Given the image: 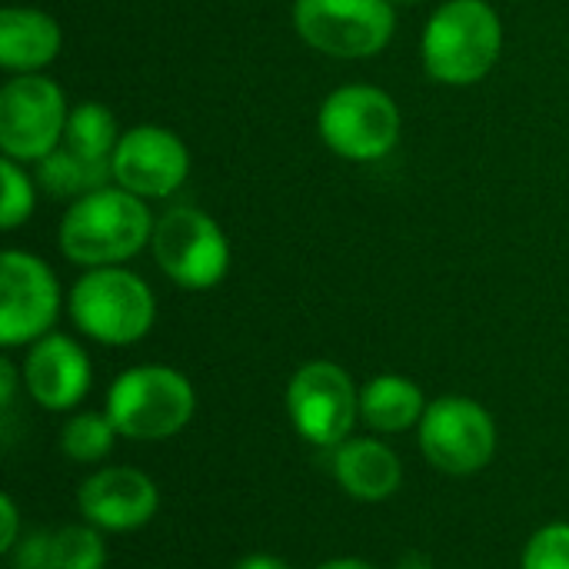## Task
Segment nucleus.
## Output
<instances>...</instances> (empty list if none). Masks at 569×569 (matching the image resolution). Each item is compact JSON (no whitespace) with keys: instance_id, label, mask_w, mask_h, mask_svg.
<instances>
[{"instance_id":"nucleus-2","label":"nucleus","mask_w":569,"mask_h":569,"mask_svg":"<svg viewBox=\"0 0 569 569\" xmlns=\"http://www.w3.org/2000/svg\"><path fill=\"white\" fill-rule=\"evenodd\" d=\"M503 50L500 13L487 0H447L427 20L420 53L437 83L470 87L480 83Z\"/></svg>"},{"instance_id":"nucleus-19","label":"nucleus","mask_w":569,"mask_h":569,"mask_svg":"<svg viewBox=\"0 0 569 569\" xmlns=\"http://www.w3.org/2000/svg\"><path fill=\"white\" fill-rule=\"evenodd\" d=\"M120 143V130H117V117L97 103H77L67 117V130H63V147L87 157V160H113V150Z\"/></svg>"},{"instance_id":"nucleus-8","label":"nucleus","mask_w":569,"mask_h":569,"mask_svg":"<svg viewBox=\"0 0 569 569\" xmlns=\"http://www.w3.org/2000/svg\"><path fill=\"white\" fill-rule=\"evenodd\" d=\"M293 27L307 47L337 57L363 60L380 53L397 27L393 0H293Z\"/></svg>"},{"instance_id":"nucleus-16","label":"nucleus","mask_w":569,"mask_h":569,"mask_svg":"<svg viewBox=\"0 0 569 569\" xmlns=\"http://www.w3.org/2000/svg\"><path fill=\"white\" fill-rule=\"evenodd\" d=\"M63 43L60 23L37 7H3L0 13V67L10 73H40L57 60Z\"/></svg>"},{"instance_id":"nucleus-17","label":"nucleus","mask_w":569,"mask_h":569,"mask_svg":"<svg viewBox=\"0 0 569 569\" xmlns=\"http://www.w3.org/2000/svg\"><path fill=\"white\" fill-rule=\"evenodd\" d=\"M427 413V397L417 380L400 373L370 377L360 387V423L377 437L417 430Z\"/></svg>"},{"instance_id":"nucleus-1","label":"nucleus","mask_w":569,"mask_h":569,"mask_svg":"<svg viewBox=\"0 0 569 569\" xmlns=\"http://www.w3.org/2000/svg\"><path fill=\"white\" fill-rule=\"evenodd\" d=\"M153 213L123 187H100L70 203L60 220V250L77 267H120L150 247Z\"/></svg>"},{"instance_id":"nucleus-29","label":"nucleus","mask_w":569,"mask_h":569,"mask_svg":"<svg viewBox=\"0 0 569 569\" xmlns=\"http://www.w3.org/2000/svg\"><path fill=\"white\" fill-rule=\"evenodd\" d=\"M393 569H433V563L423 553H407L393 563Z\"/></svg>"},{"instance_id":"nucleus-18","label":"nucleus","mask_w":569,"mask_h":569,"mask_svg":"<svg viewBox=\"0 0 569 569\" xmlns=\"http://www.w3.org/2000/svg\"><path fill=\"white\" fill-rule=\"evenodd\" d=\"M110 180H113V160H87V157L67 150L63 143L53 153H47L43 160H37V183L50 197L80 200L83 193H93V190L107 187Z\"/></svg>"},{"instance_id":"nucleus-25","label":"nucleus","mask_w":569,"mask_h":569,"mask_svg":"<svg viewBox=\"0 0 569 569\" xmlns=\"http://www.w3.org/2000/svg\"><path fill=\"white\" fill-rule=\"evenodd\" d=\"M20 510H17V500L13 493H3L0 497V553H10L17 543H20Z\"/></svg>"},{"instance_id":"nucleus-3","label":"nucleus","mask_w":569,"mask_h":569,"mask_svg":"<svg viewBox=\"0 0 569 569\" xmlns=\"http://www.w3.org/2000/svg\"><path fill=\"white\" fill-rule=\"evenodd\" d=\"M110 423L120 440L160 443L183 433L197 413V390L187 373L163 363H140L123 370L107 390Z\"/></svg>"},{"instance_id":"nucleus-7","label":"nucleus","mask_w":569,"mask_h":569,"mask_svg":"<svg viewBox=\"0 0 569 569\" xmlns=\"http://www.w3.org/2000/svg\"><path fill=\"white\" fill-rule=\"evenodd\" d=\"M400 127L403 120L397 100L370 83L337 87L317 113L320 140L337 157L353 163L387 157L400 143Z\"/></svg>"},{"instance_id":"nucleus-23","label":"nucleus","mask_w":569,"mask_h":569,"mask_svg":"<svg viewBox=\"0 0 569 569\" xmlns=\"http://www.w3.org/2000/svg\"><path fill=\"white\" fill-rule=\"evenodd\" d=\"M520 569H569V520L543 523L527 540Z\"/></svg>"},{"instance_id":"nucleus-26","label":"nucleus","mask_w":569,"mask_h":569,"mask_svg":"<svg viewBox=\"0 0 569 569\" xmlns=\"http://www.w3.org/2000/svg\"><path fill=\"white\" fill-rule=\"evenodd\" d=\"M17 383H23V373H17L13 360L3 357V360H0V410H3V417H10V410H13Z\"/></svg>"},{"instance_id":"nucleus-14","label":"nucleus","mask_w":569,"mask_h":569,"mask_svg":"<svg viewBox=\"0 0 569 569\" xmlns=\"http://www.w3.org/2000/svg\"><path fill=\"white\" fill-rule=\"evenodd\" d=\"M20 373H23V390L47 413L77 410L93 383V367L87 350L73 337L57 330L30 343Z\"/></svg>"},{"instance_id":"nucleus-24","label":"nucleus","mask_w":569,"mask_h":569,"mask_svg":"<svg viewBox=\"0 0 569 569\" xmlns=\"http://www.w3.org/2000/svg\"><path fill=\"white\" fill-rule=\"evenodd\" d=\"M10 569H47V533H30L10 550Z\"/></svg>"},{"instance_id":"nucleus-27","label":"nucleus","mask_w":569,"mask_h":569,"mask_svg":"<svg viewBox=\"0 0 569 569\" xmlns=\"http://www.w3.org/2000/svg\"><path fill=\"white\" fill-rule=\"evenodd\" d=\"M233 569H293V567H290L287 560L273 557V553H250V557L237 560Z\"/></svg>"},{"instance_id":"nucleus-12","label":"nucleus","mask_w":569,"mask_h":569,"mask_svg":"<svg viewBox=\"0 0 569 569\" xmlns=\"http://www.w3.org/2000/svg\"><path fill=\"white\" fill-rule=\"evenodd\" d=\"M190 173V150L187 143L157 123H140L120 133L113 150V183L143 197L160 200L183 187Z\"/></svg>"},{"instance_id":"nucleus-13","label":"nucleus","mask_w":569,"mask_h":569,"mask_svg":"<svg viewBox=\"0 0 569 569\" xmlns=\"http://www.w3.org/2000/svg\"><path fill=\"white\" fill-rule=\"evenodd\" d=\"M80 517L103 533H137L160 510V487L137 467H97L77 487Z\"/></svg>"},{"instance_id":"nucleus-22","label":"nucleus","mask_w":569,"mask_h":569,"mask_svg":"<svg viewBox=\"0 0 569 569\" xmlns=\"http://www.w3.org/2000/svg\"><path fill=\"white\" fill-rule=\"evenodd\" d=\"M0 177H3V197H0V227L3 230H17L20 223L30 220L33 203H37V187L27 177V170H20V160L3 157L0 160Z\"/></svg>"},{"instance_id":"nucleus-11","label":"nucleus","mask_w":569,"mask_h":569,"mask_svg":"<svg viewBox=\"0 0 569 569\" xmlns=\"http://www.w3.org/2000/svg\"><path fill=\"white\" fill-rule=\"evenodd\" d=\"M57 317L60 283L53 270L27 250H7L0 257V343L7 350L30 347L53 333Z\"/></svg>"},{"instance_id":"nucleus-5","label":"nucleus","mask_w":569,"mask_h":569,"mask_svg":"<svg viewBox=\"0 0 569 569\" xmlns=\"http://www.w3.org/2000/svg\"><path fill=\"white\" fill-rule=\"evenodd\" d=\"M290 427L310 447L333 450L350 440L360 423V387L333 360H307L293 370L283 390Z\"/></svg>"},{"instance_id":"nucleus-20","label":"nucleus","mask_w":569,"mask_h":569,"mask_svg":"<svg viewBox=\"0 0 569 569\" xmlns=\"http://www.w3.org/2000/svg\"><path fill=\"white\" fill-rule=\"evenodd\" d=\"M117 440H120L117 427H113L110 417L100 413V410L70 413L67 423L60 427V453H63L70 463H80V467H97V463H103V460L113 453Z\"/></svg>"},{"instance_id":"nucleus-21","label":"nucleus","mask_w":569,"mask_h":569,"mask_svg":"<svg viewBox=\"0 0 569 569\" xmlns=\"http://www.w3.org/2000/svg\"><path fill=\"white\" fill-rule=\"evenodd\" d=\"M107 540L103 530L83 523H67L47 533V569H103Z\"/></svg>"},{"instance_id":"nucleus-9","label":"nucleus","mask_w":569,"mask_h":569,"mask_svg":"<svg viewBox=\"0 0 569 569\" xmlns=\"http://www.w3.org/2000/svg\"><path fill=\"white\" fill-rule=\"evenodd\" d=\"M150 250L157 267L183 290H210L230 270L227 233L197 207H170L160 213Z\"/></svg>"},{"instance_id":"nucleus-28","label":"nucleus","mask_w":569,"mask_h":569,"mask_svg":"<svg viewBox=\"0 0 569 569\" xmlns=\"http://www.w3.org/2000/svg\"><path fill=\"white\" fill-rule=\"evenodd\" d=\"M313 569H380L373 567L370 560H360V557H333V560H323Z\"/></svg>"},{"instance_id":"nucleus-6","label":"nucleus","mask_w":569,"mask_h":569,"mask_svg":"<svg viewBox=\"0 0 569 569\" xmlns=\"http://www.w3.org/2000/svg\"><path fill=\"white\" fill-rule=\"evenodd\" d=\"M423 460L443 477H477L497 457V420L473 397H437L417 427Z\"/></svg>"},{"instance_id":"nucleus-10","label":"nucleus","mask_w":569,"mask_h":569,"mask_svg":"<svg viewBox=\"0 0 569 569\" xmlns=\"http://www.w3.org/2000/svg\"><path fill=\"white\" fill-rule=\"evenodd\" d=\"M67 97L43 73H17L0 87V150L10 160L37 163L63 143Z\"/></svg>"},{"instance_id":"nucleus-30","label":"nucleus","mask_w":569,"mask_h":569,"mask_svg":"<svg viewBox=\"0 0 569 569\" xmlns=\"http://www.w3.org/2000/svg\"><path fill=\"white\" fill-rule=\"evenodd\" d=\"M397 7H410V3H420V0H393Z\"/></svg>"},{"instance_id":"nucleus-15","label":"nucleus","mask_w":569,"mask_h":569,"mask_svg":"<svg viewBox=\"0 0 569 569\" xmlns=\"http://www.w3.org/2000/svg\"><path fill=\"white\" fill-rule=\"evenodd\" d=\"M330 473L357 503H387L403 487V460L387 440L350 437L333 447Z\"/></svg>"},{"instance_id":"nucleus-4","label":"nucleus","mask_w":569,"mask_h":569,"mask_svg":"<svg viewBox=\"0 0 569 569\" xmlns=\"http://www.w3.org/2000/svg\"><path fill=\"white\" fill-rule=\"evenodd\" d=\"M73 327L103 347L140 343L157 320V300L143 277L123 267H93L67 293Z\"/></svg>"}]
</instances>
